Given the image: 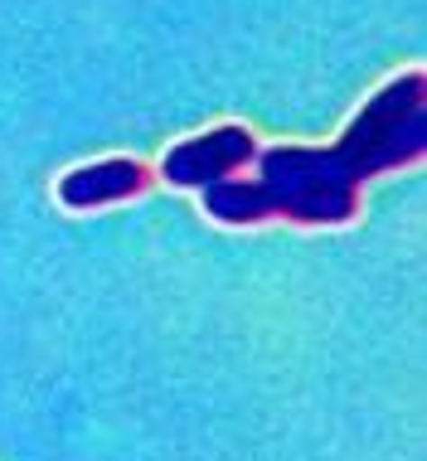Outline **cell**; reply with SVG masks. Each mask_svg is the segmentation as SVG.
Returning a JSON list of instances; mask_svg holds the SVG:
<instances>
[{"mask_svg": "<svg viewBox=\"0 0 427 461\" xmlns=\"http://www.w3.org/2000/svg\"><path fill=\"white\" fill-rule=\"evenodd\" d=\"M427 156V73L388 78L331 146H268L253 156L258 180L204 185V214L229 229L248 223H306L341 229L359 214V185Z\"/></svg>", "mask_w": 427, "mask_h": 461, "instance_id": "1", "label": "cell"}, {"mask_svg": "<svg viewBox=\"0 0 427 461\" xmlns=\"http://www.w3.org/2000/svg\"><path fill=\"white\" fill-rule=\"evenodd\" d=\"M258 156V141L243 122H223L204 136H190V141H175L166 156H160V180L180 185V190H204V185L233 180L238 170H248Z\"/></svg>", "mask_w": 427, "mask_h": 461, "instance_id": "2", "label": "cell"}, {"mask_svg": "<svg viewBox=\"0 0 427 461\" xmlns=\"http://www.w3.org/2000/svg\"><path fill=\"white\" fill-rule=\"evenodd\" d=\"M150 170L132 156H107V160H87L73 166L68 176H59V204L64 209H107L122 199L146 194Z\"/></svg>", "mask_w": 427, "mask_h": 461, "instance_id": "3", "label": "cell"}]
</instances>
